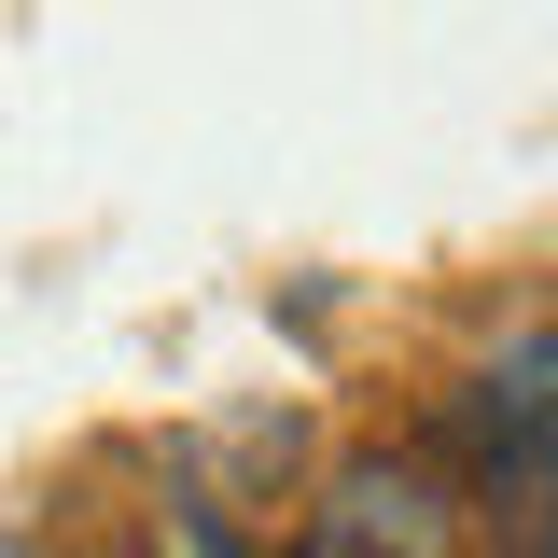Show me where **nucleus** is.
Segmentation results:
<instances>
[{
	"label": "nucleus",
	"mask_w": 558,
	"mask_h": 558,
	"mask_svg": "<svg viewBox=\"0 0 558 558\" xmlns=\"http://www.w3.org/2000/svg\"><path fill=\"white\" fill-rule=\"evenodd\" d=\"M461 433H475L488 502H531V488L558 475V322H545V336H502V349H488V377L461 391Z\"/></svg>",
	"instance_id": "obj_1"
},
{
	"label": "nucleus",
	"mask_w": 558,
	"mask_h": 558,
	"mask_svg": "<svg viewBox=\"0 0 558 558\" xmlns=\"http://www.w3.org/2000/svg\"><path fill=\"white\" fill-rule=\"evenodd\" d=\"M336 545L349 558H461V502L418 461H363V475H336Z\"/></svg>",
	"instance_id": "obj_2"
},
{
	"label": "nucleus",
	"mask_w": 558,
	"mask_h": 558,
	"mask_svg": "<svg viewBox=\"0 0 558 558\" xmlns=\"http://www.w3.org/2000/svg\"><path fill=\"white\" fill-rule=\"evenodd\" d=\"M502 531H517V558H558V475L531 488V502H502Z\"/></svg>",
	"instance_id": "obj_3"
}]
</instances>
